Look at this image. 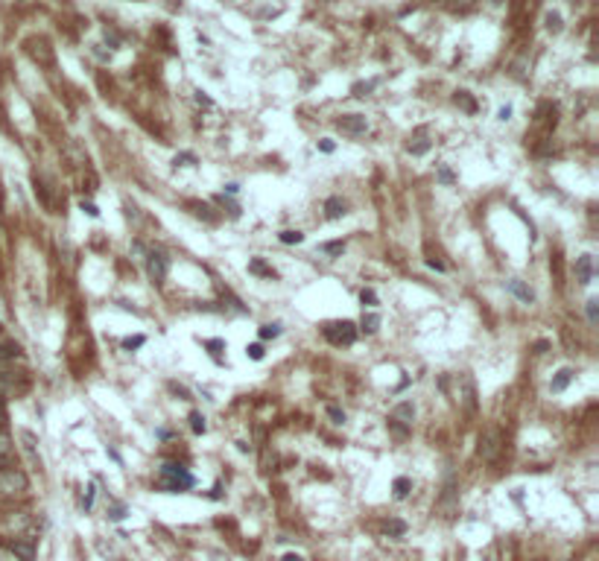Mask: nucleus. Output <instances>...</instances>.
I'll use <instances>...</instances> for the list:
<instances>
[{
	"instance_id": "obj_37",
	"label": "nucleus",
	"mask_w": 599,
	"mask_h": 561,
	"mask_svg": "<svg viewBox=\"0 0 599 561\" xmlns=\"http://www.w3.org/2000/svg\"><path fill=\"white\" fill-rule=\"evenodd\" d=\"M319 149H322V152H333V140H328V138L319 140Z\"/></svg>"
},
{
	"instance_id": "obj_12",
	"label": "nucleus",
	"mask_w": 599,
	"mask_h": 561,
	"mask_svg": "<svg viewBox=\"0 0 599 561\" xmlns=\"http://www.w3.org/2000/svg\"><path fill=\"white\" fill-rule=\"evenodd\" d=\"M342 213H345V202H342L339 196H330L328 202H325V216H328V220H339Z\"/></svg>"
},
{
	"instance_id": "obj_5",
	"label": "nucleus",
	"mask_w": 599,
	"mask_h": 561,
	"mask_svg": "<svg viewBox=\"0 0 599 561\" xmlns=\"http://www.w3.org/2000/svg\"><path fill=\"white\" fill-rule=\"evenodd\" d=\"M325 336H328V342H333V345H354L357 327H354V322H330V325L325 327Z\"/></svg>"
},
{
	"instance_id": "obj_16",
	"label": "nucleus",
	"mask_w": 599,
	"mask_h": 561,
	"mask_svg": "<svg viewBox=\"0 0 599 561\" xmlns=\"http://www.w3.org/2000/svg\"><path fill=\"white\" fill-rule=\"evenodd\" d=\"M248 272H255V275H266V278H278V272H275L272 266H266L263 260H251V263H248Z\"/></svg>"
},
{
	"instance_id": "obj_1",
	"label": "nucleus",
	"mask_w": 599,
	"mask_h": 561,
	"mask_svg": "<svg viewBox=\"0 0 599 561\" xmlns=\"http://www.w3.org/2000/svg\"><path fill=\"white\" fill-rule=\"evenodd\" d=\"M26 488H29V482L21 468H0V497L3 500H21Z\"/></svg>"
},
{
	"instance_id": "obj_39",
	"label": "nucleus",
	"mask_w": 599,
	"mask_h": 561,
	"mask_svg": "<svg viewBox=\"0 0 599 561\" xmlns=\"http://www.w3.org/2000/svg\"><path fill=\"white\" fill-rule=\"evenodd\" d=\"M223 345H225V342H223V339H211V342H208V348H211V351H213V354H216V351H219V348H223Z\"/></svg>"
},
{
	"instance_id": "obj_10",
	"label": "nucleus",
	"mask_w": 599,
	"mask_h": 561,
	"mask_svg": "<svg viewBox=\"0 0 599 561\" xmlns=\"http://www.w3.org/2000/svg\"><path fill=\"white\" fill-rule=\"evenodd\" d=\"M0 468H12V439L0 430Z\"/></svg>"
},
{
	"instance_id": "obj_40",
	"label": "nucleus",
	"mask_w": 599,
	"mask_h": 561,
	"mask_svg": "<svg viewBox=\"0 0 599 561\" xmlns=\"http://www.w3.org/2000/svg\"><path fill=\"white\" fill-rule=\"evenodd\" d=\"M497 117H500V120H509V117H512V105H503V108H500V114H497Z\"/></svg>"
},
{
	"instance_id": "obj_11",
	"label": "nucleus",
	"mask_w": 599,
	"mask_h": 561,
	"mask_svg": "<svg viewBox=\"0 0 599 561\" xmlns=\"http://www.w3.org/2000/svg\"><path fill=\"white\" fill-rule=\"evenodd\" d=\"M412 418H415V407L412 403H398L395 407V412H392V421H398V424H412Z\"/></svg>"
},
{
	"instance_id": "obj_34",
	"label": "nucleus",
	"mask_w": 599,
	"mask_h": 561,
	"mask_svg": "<svg viewBox=\"0 0 599 561\" xmlns=\"http://www.w3.org/2000/svg\"><path fill=\"white\" fill-rule=\"evenodd\" d=\"M0 561H21V558H18V555H15V552H12L9 547H6V549L0 547Z\"/></svg>"
},
{
	"instance_id": "obj_6",
	"label": "nucleus",
	"mask_w": 599,
	"mask_h": 561,
	"mask_svg": "<svg viewBox=\"0 0 599 561\" xmlns=\"http://www.w3.org/2000/svg\"><path fill=\"white\" fill-rule=\"evenodd\" d=\"M29 56L41 61V65H53V47L47 44V38H29Z\"/></svg>"
},
{
	"instance_id": "obj_23",
	"label": "nucleus",
	"mask_w": 599,
	"mask_h": 561,
	"mask_svg": "<svg viewBox=\"0 0 599 561\" xmlns=\"http://www.w3.org/2000/svg\"><path fill=\"white\" fill-rule=\"evenodd\" d=\"M301 240H304V234H301V231H281V243H287V245L301 243Z\"/></svg>"
},
{
	"instance_id": "obj_13",
	"label": "nucleus",
	"mask_w": 599,
	"mask_h": 561,
	"mask_svg": "<svg viewBox=\"0 0 599 561\" xmlns=\"http://www.w3.org/2000/svg\"><path fill=\"white\" fill-rule=\"evenodd\" d=\"M15 360H21V345L0 342V362H15Z\"/></svg>"
},
{
	"instance_id": "obj_41",
	"label": "nucleus",
	"mask_w": 599,
	"mask_h": 561,
	"mask_svg": "<svg viewBox=\"0 0 599 561\" xmlns=\"http://www.w3.org/2000/svg\"><path fill=\"white\" fill-rule=\"evenodd\" d=\"M111 517H114V520H120V517H123V506H117V509L111 512Z\"/></svg>"
},
{
	"instance_id": "obj_8",
	"label": "nucleus",
	"mask_w": 599,
	"mask_h": 561,
	"mask_svg": "<svg viewBox=\"0 0 599 561\" xmlns=\"http://www.w3.org/2000/svg\"><path fill=\"white\" fill-rule=\"evenodd\" d=\"M149 275H152L155 280H164L167 278V269H170V263H167V257L161 255V252H149Z\"/></svg>"
},
{
	"instance_id": "obj_4",
	"label": "nucleus",
	"mask_w": 599,
	"mask_h": 561,
	"mask_svg": "<svg viewBox=\"0 0 599 561\" xmlns=\"http://www.w3.org/2000/svg\"><path fill=\"white\" fill-rule=\"evenodd\" d=\"M500 450H503V435L497 430H485L480 435V459L482 462H497L500 459Z\"/></svg>"
},
{
	"instance_id": "obj_36",
	"label": "nucleus",
	"mask_w": 599,
	"mask_h": 561,
	"mask_svg": "<svg viewBox=\"0 0 599 561\" xmlns=\"http://www.w3.org/2000/svg\"><path fill=\"white\" fill-rule=\"evenodd\" d=\"M12 392H15V386H12V383H6V380H0V397L12 395Z\"/></svg>"
},
{
	"instance_id": "obj_7",
	"label": "nucleus",
	"mask_w": 599,
	"mask_h": 561,
	"mask_svg": "<svg viewBox=\"0 0 599 561\" xmlns=\"http://www.w3.org/2000/svg\"><path fill=\"white\" fill-rule=\"evenodd\" d=\"M339 129H342V132H348V135H363L365 129H368V123H365L363 114H345L339 120Z\"/></svg>"
},
{
	"instance_id": "obj_30",
	"label": "nucleus",
	"mask_w": 599,
	"mask_h": 561,
	"mask_svg": "<svg viewBox=\"0 0 599 561\" xmlns=\"http://www.w3.org/2000/svg\"><path fill=\"white\" fill-rule=\"evenodd\" d=\"M360 298H363L365 307H377V295H374V290H363V295H360Z\"/></svg>"
},
{
	"instance_id": "obj_32",
	"label": "nucleus",
	"mask_w": 599,
	"mask_h": 561,
	"mask_svg": "<svg viewBox=\"0 0 599 561\" xmlns=\"http://www.w3.org/2000/svg\"><path fill=\"white\" fill-rule=\"evenodd\" d=\"M438 181H445V184H453V173H450L447 167H438Z\"/></svg>"
},
{
	"instance_id": "obj_22",
	"label": "nucleus",
	"mask_w": 599,
	"mask_h": 561,
	"mask_svg": "<svg viewBox=\"0 0 599 561\" xmlns=\"http://www.w3.org/2000/svg\"><path fill=\"white\" fill-rule=\"evenodd\" d=\"M386 532H389V535H395V538H400L403 532H406V523H403V520H389Z\"/></svg>"
},
{
	"instance_id": "obj_43",
	"label": "nucleus",
	"mask_w": 599,
	"mask_h": 561,
	"mask_svg": "<svg viewBox=\"0 0 599 561\" xmlns=\"http://www.w3.org/2000/svg\"><path fill=\"white\" fill-rule=\"evenodd\" d=\"M3 424H6V412L0 409V430H3Z\"/></svg>"
},
{
	"instance_id": "obj_19",
	"label": "nucleus",
	"mask_w": 599,
	"mask_h": 561,
	"mask_svg": "<svg viewBox=\"0 0 599 561\" xmlns=\"http://www.w3.org/2000/svg\"><path fill=\"white\" fill-rule=\"evenodd\" d=\"M561 15L558 12H547V29H552V33H561Z\"/></svg>"
},
{
	"instance_id": "obj_29",
	"label": "nucleus",
	"mask_w": 599,
	"mask_h": 561,
	"mask_svg": "<svg viewBox=\"0 0 599 561\" xmlns=\"http://www.w3.org/2000/svg\"><path fill=\"white\" fill-rule=\"evenodd\" d=\"M143 342H146L143 336H129V339H123V348H126V351H132V348H141Z\"/></svg>"
},
{
	"instance_id": "obj_9",
	"label": "nucleus",
	"mask_w": 599,
	"mask_h": 561,
	"mask_svg": "<svg viewBox=\"0 0 599 561\" xmlns=\"http://www.w3.org/2000/svg\"><path fill=\"white\" fill-rule=\"evenodd\" d=\"M576 272H579V284H590V278H593V257L582 255L579 263H576Z\"/></svg>"
},
{
	"instance_id": "obj_26",
	"label": "nucleus",
	"mask_w": 599,
	"mask_h": 561,
	"mask_svg": "<svg viewBox=\"0 0 599 561\" xmlns=\"http://www.w3.org/2000/svg\"><path fill=\"white\" fill-rule=\"evenodd\" d=\"M190 427H193V432H205V418H202L199 412L190 415Z\"/></svg>"
},
{
	"instance_id": "obj_28",
	"label": "nucleus",
	"mask_w": 599,
	"mask_h": 561,
	"mask_svg": "<svg viewBox=\"0 0 599 561\" xmlns=\"http://www.w3.org/2000/svg\"><path fill=\"white\" fill-rule=\"evenodd\" d=\"M246 354L251 357V360H263V345L255 342V345H248V348H246Z\"/></svg>"
},
{
	"instance_id": "obj_20",
	"label": "nucleus",
	"mask_w": 599,
	"mask_h": 561,
	"mask_svg": "<svg viewBox=\"0 0 599 561\" xmlns=\"http://www.w3.org/2000/svg\"><path fill=\"white\" fill-rule=\"evenodd\" d=\"M456 103L465 108V111H477V103L468 97V91H456Z\"/></svg>"
},
{
	"instance_id": "obj_18",
	"label": "nucleus",
	"mask_w": 599,
	"mask_h": 561,
	"mask_svg": "<svg viewBox=\"0 0 599 561\" xmlns=\"http://www.w3.org/2000/svg\"><path fill=\"white\" fill-rule=\"evenodd\" d=\"M392 488H395V497H398V500H403V497L409 494L412 482H409L406 477H398V479H395V485H392Z\"/></svg>"
},
{
	"instance_id": "obj_2",
	"label": "nucleus",
	"mask_w": 599,
	"mask_h": 561,
	"mask_svg": "<svg viewBox=\"0 0 599 561\" xmlns=\"http://www.w3.org/2000/svg\"><path fill=\"white\" fill-rule=\"evenodd\" d=\"M456 403L465 409L468 415L477 412V386H474V377H470L468 371L456 374Z\"/></svg>"
},
{
	"instance_id": "obj_25",
	"label": "nucleus",
	"mask_w": 599,
	"mask_h": 561,
	"mask_svg": "<svg viewBox=\"0 0 599 561\" xmlns=\"http://www.w3.org/2000/svg\"><path fill=\"white\" fill-rule=\"evenodd\" d=\"M406 149H409L412 155H424V152L430 149V140H418V143H409Z\"/></svg>"
},
{
	"instance_id": "obj_35",
	"label": "nucleus",
	"mask_w": 599,
	"mask_h": 561,
	"mask_svg": "<svg viewBox=\"0 0 599 561\" xmlns=\"http://www.w3.org/2000/svg\"><path fill=\"white\" fill-rule=\"evenodd\" d=\"M596 298H590V301H587V319H590V322H596Z\"/></svg>"
},
{
	"instance_id": "obj_21",
	"label": "nucleus",
	"mask_w": 599,
	"mask_h": 561,
	"mask_svg": "<svg viewBox=\"0 0 599 561\" xmlns=\"http://www.w3.org/2000/svg\"><path fill=\"white\" fill-rule=\"evenodd\" d=\"M363 327H365V333H374L377 327H380V316H377V313H368V316L363 319Z\"/></svg>"
},
{
	"instance_id": "obj_17",
	"label": "nucleus",
	"mask_w": 599,
	"mask_h": 561,
	"mask_svg": "<svg viewBox=\"0 0 599 561\" xmlns=\"http://www.w3.org/2000/svg\"><path fill=\"white\" fill-rule=\"evenodd\" d=\"M9 549H12V552H15V555H18L21 561H29V558H33V547H29V544H21V541H12V544H9Z\"/></svg>"
},
{
	"instance_id": "obj_14",
	"label": "nucleus",
	"mask_w": 599,
	"mask_h": 561,
	"mask_svg": "<svg viewBox=\"0 0 599 561\" xmlns=\"http://www.w3.org/2000/svg\"><path fill=\"white\" fill-rule=\"evenodd\" d=\"M509 290H512V292H515V295H517V298H520V301H532V298H535V295H532V290H529V287H523V280H517V278H512V280H509Z\"/></svg>"
},
{
	"instance_id": "obj_38",
	"label": "nucleus",
	"mask_w": 599,
	"mask_h": 561,
	"mask_svg": "<svg viewBox=\"0 0 599 561\" xmlns=\"http://www.w3.org/2000/svg\"><path fill=\"white\" fill-rule=\"evenodd\" d=\"M94 506V485L88 488V494H85V509H91Z\"/></svg>"
},
{
	"instance_id": "obj_27",
	"label": "nucleus",
	"mask_w": 599,
	"mask_h": 561,
	"mask_svg": "<svg viewBox=\"0 0 599 561\" xmlns=\"http://www.w3.org/2000/svg\"><path fill=\"white\" fill-rule=\"evenodd\" d=\"M342 248H345V245H342V240H333V243H325V245H322V252H328V255H339Z\"/></svg>"
},
{
	"instance_id": "obj_15",
	"label": "nucleus",
	"mask_w": 599,
	"mask_h": 561,
	"mask_svg": "<svg viewBox=\"0 0 599 561\" xmlns=\"http://www.w3.org/2000/svg\"><path fill=\"white\" fill-rule=\"evenodd\" d=\"M570 380H573V371H570V368H561V371L555 374V380L550 383V389H552V392H564Z\"/></svg>"
},
{
	"instance_id": "obj_33",
	"label": "nucleus",
	"mask_w": 599,
	"mask_h": 561,
	"mask_svg": "<svg viewBox=\"0 0 599 561\" xmlns=\"http://www.w3.org/2000/svg\"><path fill=\"white\" fill-rule=\"evenodd\" d=\"M79 208H82L85 213H88V216H100V210H97L94 202H85V199H82V205H79Z\"/></svg>"
},
{
	"instance_id": "obj_31",
	"label": "nucleus",
	"mask_w": 599,
	"mask_h": 561,
	"mask_svg": "<svg viewBox=\"0 0 599 561\" xmlns=\"http://www.w3.org/2000/svg\"><path fill=\"white\" fill-rule=\"evenodd\" d=\"M328 415L336 421V424H342V421H345V412H342L339 407H328Z\"/></svg>"
},
{
	"instance_id": "obj_42",
	"label": "nucleus",
	"mask_w": 599,
	"mask_h": 561,
	"mask_svg": "<svg viewBox=\"0 0 599 561\" xmlns=\"http://www.w3.org/2000/svg\"><path fill=\"white\" fill-rule=\"evenodd\" d=\"M283 561H301V558H298V555H293V552H290V555H283Z\"/></svg>"
},
{
	"instance_id": "obj_3",
	"label": "nucleus",
	"mask_w": 599,
	"mask_h": 561,
	"mask_svg": "<svg viewBox=\"0 0 599 561\" xmlns=\"http://www.w3.org/2000/svg\"><path fill=\"white\" fill-rule=\"evenodd\" d=\"M161 477H164V488L167 491H181V488H193V474H187L181 465L167 462L161 465Z\"/></svg>"
},
{
	"instance_id": "obj_24",
	"label": "nucleus",
	"mask_w": 599,
	"mask_h": 561,
	"mask_svg": "<svg viewBox=\"0 0 599 561\" xmlns=\"http://www.w3.org/2000/svg\"><path fill=\"white\" fill-rule=\"evenodd\" d=\"M281 333V325H263L260 327V339H275Z\"/></svg>"
}]
</instances>
